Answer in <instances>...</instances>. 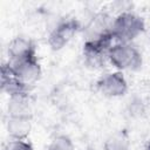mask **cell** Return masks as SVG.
I'll return each instance as SVG.
<instances>
[{"label": "cell", "mask_w": 150, "mask_h": 150, "mask_svg": "<svg viewBox=\"0 0 150 150\" xmlns=\"http://www.w3.org/2000/svg\"><path fill=\"white\" fill-rule=\"evenodd\" d=\"M145 29V22L138 14L125 11L120 13L111 21L110 32L115 42L131 43Z\"/></svg>", "instance_id": "6da1fadb"}, {"label": "cell", "mask_w": 150, "mask_h": 150, "mask_svg": "<svg viewBox=\"0 0 150 150\" xmlns=\"http://www.w3.org/2000/svg\"><path fill=\"white\" fill-rule=\"evenodd\" d=\"M108 61L118 71H135L142 67L143 57L132 43L114 42L108 52Z\"/></svg>", "instance_id": "7a4b0ae2"}, {"label": "cell", "mask_w": 150, "mask_h": 150, "mask_svg": "<svg viewBox=\"0 0 150 150\" xmlns=\"http://www.w3.org/2000/svg\"><path fill=\"white\" fill-rule=\"evenodd\" d=\"M115 42L111 32L94 39H87L83 43V59L87 67L91 69L102 68L108 61V52Z\"/></svg>", "instance_id": "3957f363"}, {"label": "cell", "mask_w": 150, "mask_h": 150, "mask_svg": "<svg viewBox=\"0 0 150 150\" xmlns=\"http://www.w3.org/2000/svg\"><path fill=\"white\" fill-rule=\"evenodd\" d=\"M96 88L105 97H121L128 91V81L122 71H109L97 79Z\"/></svg>", "instance_id": "277c9868"}, {"label": "cell", "mask_w": 150, "mask_h": 150, "mask_svg": "<svg viewBox=\"0 0 150 150\" xmlns=\"http://www.w3.org/2000/svg\"><path fill=\"white\" fill-rule=\"evenodd\" d=\"M81 25L76 19H67L59 22L49 33L47 42L53 50H60L68 45V42L80 30Z\"/></svg>", "instance_id": "5b68a950"}, {"label": "cell", "mask_w": 150, "mask_h": 150, "mask_svg": "<svg viewBox=\"0 0 150 150\" xmlns=\"http://www.w3.org/2000/svg\"><path fill=\"white\" fill-rule=\"evenodd\" d=\"M11 71L23 83L33 87L36 83L42 74L41 64L38 60V56H30L27 59H22L19 61L7 62Z\"/></svg>", "instance_id": "8992f818"}, {"label": "cell", "mask_w": 150, "mask_h": 150, "mask_svg": "<svg viewBox=\"0 0 150 150\" xmlns=\"http://www.w3.org/2000/svg\"><path fill=\"white\" fill-rule=\"evenodd\" d=\"M7 53H8V62H13L30 56H36V47L35 43L29 38L16 36L9 41L7 47Z\"/></svg>", "instance_id": "52a82bcc"}, {"label": "cell", "mask_w": 150, "mask_h": 150, "mask_svg": "<svg viewBox=\"0 0 150 150\" xmlns=\"http://www.w3.org/2000/svg\"><path fill=\"white\" fill-rule=\"evenodd\" d=\"M1 89L11 97L15 95L29 94L32 87L20 81L11 71L8 63H4L1 67Z\"/></svg>", "instance_id": "ba28073f"}, {"label": "cell", "mask_w": 150, "mask_h": 150, "mask_svg": "<svg viewBox=\"0 0 150 150\" xmlns=\"http://www.w3.org/2000/svg\"><path fill=\"white\" fill-rule=\"evenodd\" d=\"M32 111H33V101L30 98V94L15 95L8 98V104H7L8 116L32 117Z\"/></svg>", "instance_id": "9c48e42d"}, {"label": "cell", "mask_w": 150, "mask_h": 150, "mask_svg": "<svg viewBox=\"0 0 150 150\" xmlns=\"http://www.w3.org/2000/svg\"><path fill=\"white\" fill-rule=\"evenodd\" d=\"M6 128L11 139H27L32 129V117L8 116Z\"/></svg>", "instance_id": "30bf717a"}, {"label": "cell", "mask_w": 150, "mask_h": 150, "mask_svg": "<svg viewBox=\"0 0 150 150\" xmlns=\"http://www.w3.org/2000/svg\"><path fill=\"white\" fill-rule=\"evenodd\" d=\"M129 149H130V138L124 130L112 132L105 138L103 143V150H129Z\"/></svg>", "instance_id": "8fae6325"}, {"label": "cell", "mask_w": 150, "mask_h": 150, "mask_svg": "<svg viewBox=\"0 0 150 150\" xmlns=\"http://www.w3.org/2000/svg\"><path fill=\"white\" fill-rule=\"evenodd\" d=\"M46 150H75V145L68 136L60 135L53 138V141L48 144Z\"/></svg>", "instance_id": "7c38bea8"}, {"label": "cell", "mask_w": 150, "mask_h": 150, "mask_svg": "<svg viewBox=\"0 0 150 150\" xmlns=\"http://www.w3.org/2000/svg\"><path fill=\"white\" fill-rule=\"evenodd\" d=\"M2 150H34L27 139H11Z\"/></svg>", "instance_id": "4fadbf2b"}, {"label": "cell", "mask_w": 150, "mask_h": 150, "mask_svg": "<svg viewBox=\"0 0 150 150\" xmlns=\"http://www.w3.org/2000/svg\"><path fill=\"white\" fill-rule=\"evenodd\" d=\"M145 150H150V143H149V144H148V146H146V148H145Z\"/></svg>", "instance_id": "5bb4252c"}]
</instances>
